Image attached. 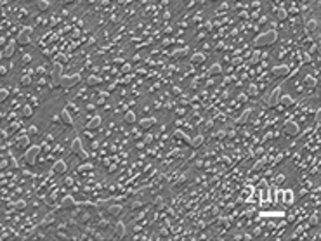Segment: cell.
Returning a JSON list of instances; mask_svg holds the SVG:
<instances>
[{
  "instance_id": "cell-25",
  "label": "cell",
  "mask_w": 321,
  "mask_h": 241,
  "mask_svg": "<svg viewBox=\"0 0 321 241\" xmlns=\"http://www.w3.org/2000/svg\"><path fill=\"white\" fill-rule=\"evenodd\" d=\"M9 97V90L7 89H0V102H4Z\"/></svg>"
},
{
  "instance_id": "cell-9",
  "label": "cell",
  "mask_w": 321,
  "mask_h": 241,
  "mask_svg": "<svg viewBox=\"0 0 321 241\" xmlns=\"http://www.w3.org/2000/svg\"><path fill=\"white\" fill-rule=\"evenodd\" d=\"M52 172H54V173H64V172H66V163H64L62 160H57V161L52 165Z\"/></svg>"
},
{
  "instance_id": "cell-2",
  "label": "cell",
  "mask_w": 321,
  "mask_h": 241,
  "mask_svg": "<svg viewBox=\"0 0 321 241\" xmlns=\"http://www.w3.org/2000/svg\"><path fill=\"white\" fill-rule=\"evenodd\" d=\"M38 153H40V147H38V146H31V147H28V149H26V153H25V158H26V161H28L30 165H35Z\"/></svg>"
},
{
  "instance_id": "cell-34",
  "label": "cell",
  "mask_w": 321,
  "mask_h": 241,
  "mask_svg": "<svg viewBox=\"0 0 321 241\" xmlns=\"http://www.w3.org/2000/svg\"><path fill=\"white\" fill-rule=\"evenodd\" d=\"M90 168H92V165H89V163H87V165H82V167H80V170H82V172H83V170H90Z\"/></svg>"
},
{
  "instance_id": "cell-27",
  "label": "cell",
  "mask_w": 321,
  "mask_h": 241,
  "mask_svg": "<svg viewBox=\"0 0 321 241\" xmlns=\"http://www.w3.org/2000/svg\"><path fill=\"white\" fill-rule=\"evenodd\" d=\"M110 213H111V215H120V213H122V208H120V206H111V208H110Z\"/></svg>"
},
{
  "instance_id": "cell-19",
  "label": "cell",
  "mask_w": 321,
  "mask_h": 241,
  "mask_svg": "<svg viewBox=\"0 0 321 241\" xmlns=\"http://www.w3.org/2000/svg\"><path fill=\"white\" fill-rule=\"evenodd\" d=\"M125 121H127V123H134V121H136V113H134V111L125 113Z\"/></svg>"
},
{
  "instance_id": "cell-13",
  "label": "cell",
  "mask_w": 321,
  "mask_h": 241,
  "mask_svg": "<svg viewBox=\"0 0 321 241\" xmlns=\"http://www.w3.org/2000/svg\"><path fill=\"white\" fill-rule=\"evenodd\" d=\"M37 7H38V11H47L51 7V4H49V0H37Z\"/></svg>"
},
{
  "instance_id": "cell-15",
  "label": "cell",
  "mask_w": 321,
  "mask_h": 241,
  "mask_svg": "<svg viewBox=\"0 0 321 241\" xmlns=\"http://www.w3.org/2000/svg\"><path fill=\"white\" fill-rule=\"evenodd\" d=\"M61 71H62L61 62H54V66H52V76H54V78H56V76H59V75H61Z\"/></svg>"
},
{
  "instance_id": "cell-32",
  "label": "cell",
  "mask_w": 321,
  "mask_h": 241,
  "mask_svg": "<svg viewBox=\"0 0 321 241\" xmlns=\"http://www.w3.org/2000/svg\"><path fill=\"white\" fill-rule=\"evenodd\" d=\"M123 232H125V229H123V224H118V234H116V236H122Z\"/></svg>"
},
{
  "instance_id": "cell-16",
  "label": "cell",
  "mask_w": 321,
  "mask_h": 241,
  "mask_svg": "<svg viewBox=\"0 0 321 241\" xmlns=\"http://www.w3.org/2000/svg\"><path fill=\"white\" fill-rule=\"evenodd\" d=\"M306 28H307V31H316V30H318V21H316V19H311Z\"/></svg>"
},
{
  "instance_id": "cell-11",
  "label": "cell",
  "mask_w": 321,
  "mask_h": 241,
  "mask_svg": "<svg viewBox=\"0 0 321 241\" xmlns=\"http://www.w3.org/2000/svg\"><path fill=\"white\" fill-rule=\"evenodd\" d=\"M101 125V116H94L89 123H87V128H90V130H94V128H97Z\"/></svg>"
},
{
  "instance_id": "cell-29",
  "label": "cell",
  "mask_w": 321,
  "mask_h": 241,
  "mask_svg": "<svg viewBox=\"0 0 321 241\" xmlns=\"http://www.w3.org/2000/svg\"><path fill=\"white\" fill-rule=\"evenodd\" d=\"M96 83H97V76H94V75H92V76H89V78H87V85H90V87H92V85H96Z\"/></svg>"
},
{
  "instance_id": "cell-22",
  "label": "cell",
  "mask_w": 321,
  "mask_h": 241,
  "mask_svg": "<svg viewBox=\"0 0 321 241\" xmlns=\"http://www.w3.org/2000/svg\"><path fill=\"white\" fill-rule=\"evenodd\" d=\"M71 205H73V198H70V196H66V198L62 200V203H61L62 208H68V206H71Z\"/></svg>"
},
{
  "instance_id": "cell-7",
  "label": "cell",
  "mask_w": 321,
  "mask_h": 241,
  "mask_svg": "<svg viewBox=\"0 0 321 241\" xmlns=\"http://www.w3.org/2000/svg\"><path fill=\"white\" fill-rule=\"evenodd\" d=\"M290 73V68L286 66V64H280V66H274L272 68V75L274 76H286Z\"/></svg>"
},
{
  "instance_id": "cell-20",
  "label": "cell",
  "mask_w": 321,
  "mask_h": 241,
  "mask_svg": "<svg viewBox=\"0 0 321 241\" xmlns=\"http://www.w3.org/2000/svg\"><path fill=\"white\" fill-rule=\"evenodd\" d=\"M201 142H203V137H201V135H196L195 139H191V146H193V147H198Z\"/></svg>"
},
{
  "instance_id": "cell-24",
  "label": "cell",
  "mask_w": 321,
  "mask_h": 241,
  "mask_svg": "<svg viewBox=\"0 0 321 241\" xmlns=\"http://www.w3.org/2000/svg\"><path fill=\"white\" fill-rule=\"evenodd\" d=\"M23 115L28 116V118L33 116V108H31V106H25V108H23Z\"/></svg>"
},
{
  "instance_id": "cell-14",
  "label": "cell",
  "mask_w": 321,
  "mask_h": 241,
  "mask_svg": "<svg viewBox=\"0 0 321 241\" xmlns=\"http://www.w3.org/2000/svg\"><path fill=\"white\" fill-rule=\"evenodd\" d=\"M280 102H281V106H292V104H293V99H292V96H281V97H280Z\"/></svg>"
},
{
  "instance_id": "cell-4",
  "label": "cell",
  "mask_w": 321,
  "mask_h": 241,
  "mask_svg": "<svg viewBox=\"0 0 321 241\" xmlns=\"http://www.w3.org/2000/svg\"><path fill=\"white\" fill-rule=\"evenodd\" d=\"M30 35H31V28H23L21 33L17 35L16 43H19V45H26V43H30Z\"/></svg>"
},
{
  "instance_id": "cell-10",
  "label": "cell",
  "mask_w": 321,
  "mask_h": 241,
  "mask_svg": "<svg viewBox=\"0 0 321 241\" xmlns=\"http://www.w3.org/2000/svg\"><path fill=\"white\" fill-rule=\"evenodd\" d=\"M61 120L66 123V125H73V118H71V115H70L68 109H62V111H61Z\"/></svg>"
},
{
  "instance_id": "cell-12",
  "label": "cell",
  "mask_w": 321,
  "mask_h": 241,
  "mask_svg": "<svg viewBox=\"0 0 321 241\" xmlns=\"http://www.w3.org/2000/svg\"><path fill=\"white\" fill-rule=\"evenodd\" d=\"M14 50H16V45H14V42L7 43V47H5V50H4V57H11V56L14 54Z\"/></svg>"
},
{
  "instance_id": "cell-37",
  "label": "cell",
  "mask_w": 321,
  "mask_h": 241,
  "mask_svg": "<svg viewBox=\"0 0 321 241\" xmlns=\"http://www.w3.org/2000/svg\"><path fill=\"white\" fill-rule=\"evenodd\" d=\"M64 2H73V0H64Z\"/></svg>"
},
{
  "instance_id": "cell-30",
  "label": "cell",
  "mask_w": 321,
  "mask_h": 241,
  "mask_svg": "<svg viewBox=\"0 0 321 241\" xmlns=\"http://www.w3.org/2000/svg\"><path fill=\"white\" fill-rule=\"evenodd\" d=\"M153 121H155V120H142V121H141V125H142V127H146V128H148V127H149V125H151V123H153Z\"/></svg>"
},
{
  "instance_id": "cell-35",
  "label": "cell",
  "mask_w": 321,
  "mask_h": 241,
  "mask_svg": "<svg viewBox=\"0 0 321 241\" xmlns=\"http://www.w3.org/2000/svg\"><path fill=\"white\" fill-rule=\"evenodd\" d=\"M248 92H250L252 96H255V94H257V89H255V87L252 85V87H250V89H248Z\"/></svg>"
},
{
  "instance_id": "cell-6",
  "label": "cell",
  "mask_w": 321,
  "mask_h": 241,
  "mask_svg": "<svg viewBox=\"0 0 321 241\" xmlns=\"http://www.w3.org/2000/svg\"><path fill=\"white\" fill-rule=\"evenodd\" d=\"M78 82H80V75H71V76H64L61 80V85L62 87H75Z\"/></svg>"
},
{
  "instance_id": "cell-5",
  "label": "cell",
  "mask_w": 321,
  "mask_h": 241,
  "mask_svg": "<svg viewBox=\"0 0 321 241\" xmlns=\"http://www.w3.org/2000/svg\"><path fill=\"white\" fill-rule=\"evenodd\" d=\"M280 97H281V87H276V89L271 92L269 99H267V106H271V108L278 106V102H280Z\"/></svg>"
},
{
  "instance_id": "cell-26",
  "label": "cell",
  "mask_w": 321,
  "mask_h": 241,
  "mask_svg": "<svg viewBox=\"0 0 321 241\" xmlns=\"http://www.w3.org/2000/svg\"><path fill=\"white\" fill-rule=\"evenodd\" d=\"M306 83H307V87H314V85H316V78H312V76H306Z\"/></svg>"
},
{
  "instance_id": "cell-8",
  "label": "cell",
  "mask_w": 321,
  "mask_h": 241,
  "mask_svg": "<svg viewBox=\"0 0 321 241\" xmlns=\"http://www.w3.org/2000/svg\"><path fill=\"white\" fill-rule=\"evenodd\" d=\"M71 151H73V153H78V156H80V158H87L85 151L82 149V141H80V139H75V141H73V144H71Z\"/></svg>"
},
{
  "instance_id": "cell-18",
  "label": "cell",
  "mask_w": 321,
  "mask_h": 241,
  "mask_svg": "<svg viewBox=\"0 0 321 241\" xmlns=\"http://www.w3.org/2000/svg\"><path fill=\"white\" fill-rule=\"evenodd\" d=\"M276 19H278V21L286 19V11H285V9H278V11H276Z\"/></svg>"
},
{
  "instance_id": "cell-17",
  "label": "cell",
  "mask_w": 321,
  "mask_h": 241,
  "mask_svg": "<svg viewBox=\"0 0 321 241\" xmlns=\"http://www.w3.org/2000/svg\"><path fill=\"white\" fill-rule=\"evenodd\" d=\"M19 82H21V85H23V87H28V85H31V76H30V75H23Z\"/></svg>"
},
{
  "instance_id": "cell-33",
  "label": "cell",
  "mask_w": 321,
  "mask_h": 241,
  "mask_svg": "<svg viewBox=\"0 0 321 241\" xmlns=\"http://www.w3.org/2000/svg\"><path fill=\"white\" fill-rule=\"evenodd\" d=\"M26 141H28V137H21L19 139V146H26Z\"/></svg>"
},
{
  "instance_id": "cell-28",
  "label": "cell",
  "mask_w": 321,
  "mask_h": 241,
  "mask_svg": "<svg viewBox=\"0 0 321 241\" xmlns=\"http://www.w3.org/2000/svg\"><path fill=\"white\" fill-rule=\"evenodd\" d=\"M28 134H30V135H37V134H38V128H37V125H31V127L28 128Z\"/></svg>"
},
{
  "instance_id": "cell-31",
  "label": "cell",
  "mask_w": 321,
  "mask_h": 241,
  "mask_svg": "<svg viewBox=\"0 0 321 241\" xmlns=\"http://www.w3.org/2000/svg\"><path fill=\"white\" fill-rule=\"evenodd\" d=\"M25 206H26V203H25V201H17V203H16V208H17V210H23Z\"/></svg>"
},
{
  "instance_id": "cell-23",
  "label": "cell",
  "mask_w": 321,
  "mask_h": 241,
  "mask_svg": "<svg viewBox=\"0 0 321 241\" xmlns=\"http://www.w3.org/2000/svg\"><path fill=\"white\" fill-rule=\"evenodd\" d=\"M222 71V68H221V64H213V66L210 68V75H219Z\"/></svg>"
},
{
  "instance_id": "cell-21",
  "label": "cell",
  "mask_w": 321,
  "mask_h": 241,
  "mask_svg": "<svg viewBox=\"0 0 321 241\" xmlns=\"http://www.w3.org/2000/svg\"><path fill=\"white\" fill-rule=\"evenodd\" d=\"M205 61V56L203 54H195V56H193V62H195V64H200V62H203Z\"/></svg>"
},
{
  "instance_id": "cell-1",
  "label": "cell",
  "mask_w": 321,
  "mask_h": 241,
  "mask_svg": "<svg viewBox=\"0 0 321 241\" xmlns=\"http://www.w3.org/2000/svg\"><path fill=\"white\" fill-rule=\"evenodd\" d=\"M276 38H278V31H276V30H269V31H266L264 35L257 37V38H255V43H257V45H271V43L276 42Z\"/></svg>"
},
{
  "instance_id": "cell-3",
  "label": "cell",
  "mask_w": 321,
  "mask_h": 241,
  "mask_svg": "<svg viewBox=\"0 0 321 241\" xmlns=\"http://www.w3.org/2000/svg\"><path fill=\"white\" fill-rule=\"evenodd\" d=\"M298 132H300V127H298L295 121H286L285 123V134L288 137H295V135H298Z\"/></svg>"
},
{
  "instance_id": "cell-36",
  "label": "cell",
  "mask_w": 321,
  "mask_h": 241,
  "mask_svg": "<svg viewBox=\"0 0 321 241\" xmlns=\"http://www.w3.org/2000/svg\"><path fill=\"white\" fill-rule=\"evenodd\" d=\"M23 61H25V62H26V61L30 62V61H31V57H30V56H23Z\"/></svg>"
}]
</instances>
